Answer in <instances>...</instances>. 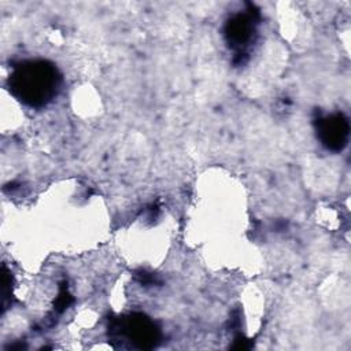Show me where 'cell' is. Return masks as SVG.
Wrapping results in <instances>:
<instances>
[{
	"label": "cell",
	"instance_id": "cell-1",
	"mask_svg": "<svg viewBox=\"0 0 351 351\" xmlns=\"http://www.w3.org/2000/svg\"><path fill=\"white\" fill-rule=\"evenodd\" d=\"M60 74L48 60H27L18 64L10 75V92L30 107L49 103L60 88Z\"/></svg>",
	"mask_w": 351,
	"mask_h": 351
},
{
	"label": "cell",
	"instance_id": "cell-2",
	"mask_svg": "<svg viewBox=\"0 0 351 351\" xmlns=\"http://www.w3.org/2000/svg\"><path fill=\"white\" fill-rule=\"evenodd\" d=\"M110 333L112 340L126 341L130 347L140 350L155 347L160 339V332L155 322L140 313L115 319L110 326Z\"/></svg>",
	"mask_w": 351,
	"mask_h": 351
},
{
	"label": "cell",
	"instance_id": "cell-3",
	"mask_svg": "<svg viewBox=\"0 0 351 351\" xmlns=\"http://www.w3.org/2000/svg\"><path fill=\"white\" fill-rule=\"evenodd\" d=\"M315 130L321 144L332 152L344 149L348 143L350 123L347 117L341 112L318 118L315 122Z\"/></svg>",
	"mask_w": 351,
	"mask_h": 351
},
{
	"label": "cell",
	"instance_id": "cell-4",
	"mask_svg": "<svg viewBox=\"0 0 351 351\" xmlns=\"http://www.w3.org/2000/svg\"><path fill=\"white\" fill-rule=\"evenodd\" d=\"M255 26L254 18L248 14H236L233 15L225 26V37L228 44L237 51L245 48L254 36Z\"/></svg>",
	"mask_w": 351,
	"mask_h": 351
},
{
	"label": "cell",
	"instance_id": "cell-5",
	"mask_svg": "<svg viewBox=\"0 0 351 351\" xmlns=\"http://www.w3.org/2000/svg\"><path fill=\"white\" fill-rule=\"evenodd\" d=\"M250 344H248V340H245L244 337L239 336L236 340H234V346L233 348H237V350H244V348H248Z\"/></svg>",
	"mask_w": 351,
	"mask_h": 351
}]
</instances>
